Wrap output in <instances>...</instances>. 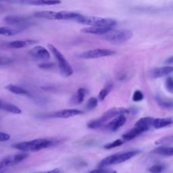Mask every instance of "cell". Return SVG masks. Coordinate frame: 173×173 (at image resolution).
Returning a JSON list of instances; mask_svg holds the SVG:
<instances>
[{
	"instance_id": "obj_1",
	"label": "cell",
	"mask_w": 173,
	"mask_h": 173,
	"mask_svg": "<svg viewBox=\"0 0 173 173\" xmlns=\"http://www.w3.org/2000/svg\"><path fill=\"white\" fill-rule=\"evenodd\" d=\"M60 142L57 140H51L47 139H36L29 142H19L12 146L13 148L22 151H37L43 149L51 147L59 144Z\"/></svg>"
},
{
	"instance_id": "obj_2",
	"label": "cell",
	"mask_w": 173,
	"mask_h": 173,
	"mask_svg": "<svg viewBox=\"0 0 173 173\" xmlns=\"http://www.w3.org/2000/svg\"><path fill=\"white\" fill-rule=\"evenodd\" d=\"M129 110L124 108H112L111 109L107 110L106 112H104L99 118L93 120L88 123L87 127L88 128H92V129L100 128L104 123L107 121H109L110 120L114 118L119 115L128 114H129Z\"/></svg>"
},
{
	"instance_id": "obj_3",
	"label": "cell",
	"mask_w": 173,
	"mask_h": 173,
	"mask_svg": "<svg viewBox=\"0 0 173 173\" xmlns=\"http://www.w3.org/2000/svg\"><path fill=\"white\" fill-rule=\"evenodd\" d=\"M76 21L80 24L89 26H105L113 28L116 25V21L114 19L89 17V16H84L82 14H80Z\"/></svg>"
},
{
	"instance_id": "obj_4",
	"label": "cell",
	"mask_w": 173,
	"mask_h": 173,
	"mask_svg": "<svg viewBox=\"0 0 173 173\" xmlns=\"http://www.w3.org/2000/svg\"><path fill=\"white\" fill-rule=\"evenodd\" d=\"M140 153L138 150L130 151L123 154H117L111 155L103 158L99 164V168H105L110 165L117 164L126 162V161L131 159Z\"/></svg>"
},
{
	"instance_id": "obj_5",
	"label": "cell",
	"mask_w": 173,
	"mask_h": 173,
	"mask_svg": "<svg viewBox=\"0 0 173 173\" xmlns=\"http://www.w3.org/2000/svg\"><path fill=\"white\" fill-rule=\"evenodd\" d=\"M103 39L113 44H121L128 41L132 37V32L130 30H114L112 29L105 35H102Z\"/></svg>"
},
{
	"instance_id": "obj_6",
	"label": "cell",
	"mask_w": 173,
	"mask_h": 173,
	"mask_svg": "<svg viewBox=\"0 0 173 173\" xmlns=\"http://www.w3.org/2000/svg\"><path fill=\"white\" fill-rule=\"evenodd\" d=\"M48 47L51 51V53L55 56L56 60H57L62 74L64 76H66V77L71 76L73 73V69H72L71 65L68 63L66 59L64 58V56L62 55L61 52L58 51L57 48L51 45V44L48 45Z\"/></svg>"
},
{
	"instance_id": "obj_7",
	"label": "cell",
	"mask_w": 173,
	"mask_h": 173,
	"mask_svg": "<svg viewBox=\"0 0 173 173\" xmlns=\"http://www.w3.org/2000/svg\"><path fill=\"white\" fill-rule=\"evenodd\" d=\"M115 51L108 49H95L83 52L79 57L83 59H94L102 57H107L116 54Z\"/></svg>"
},
{
	"instance_id": "obj_8",
	"label": "cell",
	"mask_w": 173,
	"mask_h": 173,
	"mask_svg": "<svg viewBox=\"0 0 173 173\" xmlns=\"http://www.w3.org/2000/svg\"><path fill=\"white\" fill-rule=\"evenodd\" d=\"M28 156H29V154H26V153H20V154L7 156L1 160L0 169L2 171L3 168L17 165L27 158Z\"/></svg>"
},
{
	"instance_id": "obj_9",
	"label": "cell",
	"mask_w": 173,
	"mask_h": 173,
	"mask_svg": "<svg viewBox=\"0 0 173 173\" xmlns=\"http://www.w3.org/2000/svg\"><path fill=\"white\" fill-rule=\"evenodd\" d=\"M83 112L77 109H64L60 111H57L52 113L50 116L54 118H68L70 117L83 114Z\"/></svg>"
},
{
	"instance_id": "obj_10",
	"label": "cell",
	"mask_w": 173,
	"mask_h": 173,
	"mask_svg": "<svg viewBox=\"0 0 173 173\" xmlns=\"http://www.w3.org/2000/svg\"><path fill=\"white\" fill-rule=\"evenodd\" d=\"M3 21L9 25L13 26H29V21L28 20L23 17H20V16L15 15H9L6 16L3 18Z\"/></svg>"
},
{
	"instance_id": "obj_11",
	"label": "cell",
	"mask_w": 173,
	"mask_h": 173,
	"mask_svg": "<svg viewBox=\"0 0 173 173\" xmlns=\"http://www.w3.org/2000/svg\"><path fill=\"white\" fill-rule=\"evenodd\" d=\"M30 54L33 58L38 60H48L50 58V54L46 48L43 46H36L30 51Z\"/></svg>"
},
{
	"instance_id": "obj_12",
	"label": "cell",
	"mask_w": 173,
	"mask_h": 173,
	"mask_svg": "<svg viewBox=\"0 0 173 173\" xmlns=\"http://www.w3.org/2000/svg\"><path fill=\"white\" fill-rule=\"evenodd\" d=\"M127 122V117L125 114H122L116 116L108 124V128L112 132L118 131L119 128L123 127Z\"/></svg>"
},
{
	"instance_id": "obj_13",
	"label": "cell",
	"mask_w": 173,
	"mask_h": 173,
	"mask_svg": "<svg viewBox=\"0 0 173 173\" xmlns=\"http://www.w3.org/2000/svg\"><path fill=\"white\" fill-rule=\"evenodd\" d=\"M61 3L60 0H21L20 4L33 6H51L56 5Z\"/></svg>"
},
{
	"instance_id": "obj_14",
	"label": "cell",
	"mask_w": 173,
	"mask_h": 173,
	"mask_svg": "<svg viewBox=\"0 0 173 173\" xmlns=\"http://www.w3.org/2000/svg\"><path fill=\"white\" fill-rule=\"evenodd\" d=\"M26 26H2L0 28V34L3 36H12L17 35L21 31L26 29Z\"/></svg>"
},
{
	"instance_id": "obj_15",
	"label": "cell",
	"mask_w": 173,
	"mask_h": 173,
	"mask_svg": "<svg viewBox=\"0 0 173 173\" xmlns=\"http://www.w3.org/2000/svg\"><path fill=\"white\" fill-rule=\"evenodd\" d=\"M173 72L172 66H163L160 68H156L152 69L150 72V76L151 78L158 79L166 75Z\"/></svg>"
},
{
	"instance_id": "obj_16",
	"label": "cell",
	"mask_w": 173,
	"mask_h": 173,
	"mask_svg": "<svg viewBox=\"0 0 173 173\" xmlns=\"http://www.w3.org/2000/svg\"><path fill=\"white\" fill-rule=\"evenodd\" d=\"M112 29H113V28L105 26H89L84 28V29L80 31L83 32L84 33L103 35L107 33L108 32L111 31Z\"/></svg>"
},
{
	"instance_id": "obj_17",
	"label": "cell",
	"mask_w": 173,
	"mask_h": 173,
	"mask_svg": "<svg viewBox=\"0 0 173 173\" xmlns=\"http://www.w3.org/2000/svg\"><path fill=\"white\" fill-rule=\"evenodd\" d=\"M80 14L70 11H61L58 12L56 14V20H71L76 21L80 17Z\"/></svg>"
},
{
	"instance_id": "obj_18",
	"label": "cell",
	"mask_w": 173,
	"mask_h": 173,
	"mask_svg": "<svg viewBox=\"0 0 173 173\" xmlns=\"http://www.w3.org/2000/svg\"><path fill=\"white\" fill-rule=\"evenodd\" d=\"M144 132L146 131H145L143 129H142V128L135 126L133 128H132L131 131L126 132L125 134L123 135L122 137H123V139L124 141H130L135 139V137H137L143 133Z\"/></svg>"
},
{
	"instance_id": "obj_19",
	"label": "cell",
	"mask_w": 173,
	"mask_h": 173,
	"mask_svg": "<svg viewBox=\"0 0 173 173\" xmlns=\"http://www.w3.org/2000/svg\"><path fill=\"white\" fill-rule=\"evenodd\" d=\"M154 118L151 117H144L139 119L137 122L135 124V127H138L142 128L145 131H147L149 130V128L153 125V123H154Z\"/></svg>"
},
{
	"instance_id": "obj_20",
	"label": "cell",
	"mask_w": 173,
	"mask_h": 173,
	"mask_svg": "<svg viewBox=\"0 0 173 173\" xmlns=\"http://www.w3.org/2000/svg\"><path fill=\"white\" fill-rule=\"evenodd\" d=\"M0 108H1V110H4L6 112H10V113H12V114H21L22 112V110L20 109L18 106L14 105V104L3 102V101H1Z\"/></svg>"
},
{
	"instance_id": "obj_21",
	"label": "cell",
	"mask_w": 173,
	"mask_h": 173,
	"mask_svg": "<svg viewBox=\"0 0 173 173\" xmlns=\"http://www.w3.org/2000/svg\"><path fill=\"white\" fill-rule=\"evenodd\" d=\"M87 94V89H84V88H80L78 89L77 92L75 95L72 96V98L70 99V102L72 104H80L81 103L84 97H85L86 94Z\"/></svg>"
},
{
	"instance_id": "obj_22",
	"label": "cell",
	"mask_w": 173,
	"mask_h": 173,
	"mask_svg": "<svg viewBox=\"0 0 173 173\" xmlns=\"http://www.w3.org/2000/svg\"><path fill=\"white\" fill-rule=\"evenodd\" d=\"M5 88L7 91H9L11 92V93L16 95H30L29 91H27L26 89H24V88H22L17 85H14V84H8V85H7Z\"/></svg>"
},
{
	"instance_id": "obj_23",
	"label": "cell",
	"mask_w": 173,
	"mask_h": 173,
	"mask_svg": "<svg viewBox=\"0 0 173 173\" xmlns=\"http://www.w3.org/2000/svg\"><path fill=\"white\" fill-rule=\"evenodd\" d=\"M156 100L158 105L165 109H171L173 108V100L161 96H156Z\"/></svg>"
},
{
	"instance_id": "obj_24",
	"label": "cell",
	"mask_w": 173,
	"mask_h": 173,
	"mask_svg": "<svg viewBox=\"0 0 173 173\" xmlns=\"http://www.w3.org/2000/svg\"><path fill=\"white\" fill-rule=\"evenodd\" d=\"M153 154L165 156H173V147H160L151 151Z\"/></svg>"
},
{
	"instance_id": "obj_25",
	"label": "cell",
	"mask_w": 173,
	"mask_h": 173,
	"mask_svg": "<svg viewBox=\"0 0 173 173\" xmlns=\"http://www.w3.org/2000/svg\"><path fill=\"white\" fill-rule=\"evenodd\" d=\"M172 123V120L171 118H156L153 123L152 127L158 129L171 125Z\"/></svg>"
},
{
	"instance_id": "obj_26",
	"label": "cell",
	"mask_w": 173,
	"mask_h": 173,
	"mask_svg": "<svg viewBox=\"0 0 173 173\" xmlns=\"http://www.w3.org/2000/svg\"><path fill=\"white\" fill-rule=\"evenodd\" d=\"M56 13L54 11H41L35 13V17L39 18H46L50 20H56Z\"/></svg>"
},
{
	"instance_id": "obj_27",
	"label": "cell",
	"mask_w": 173,
	"mask_h": 173,
	"mask_svg": "<svg viewBox=\"0 0 173 173\" xmlns=\"http://www.w3.org/2000/svg\"><path fill=\"white\" fill-rule=\"evenodd\" d=\"M33 41H11L7 43V47L10 48H13V49H20V48H23L29 46Z\"/></svg>"
},
{
	"instance_id": "obj_28",
	"label": "cell",
	"mask_w": 173,
	"mask_h": 173,
	"mask_svg": "<svg viewBox=\"0 0 173 173\" xmlns=\"http://www.w3.org/2000/svg\"><path fill=\"white\" fill-rule=\"evenodd\" d=\"M112 89V84H108L107 85L105 86V87L103 88V89L100 91L98 95V98L100 101H103L108 96V95L110 93Z\"/></svg>"
},
{
	"instance_id": "obj_29",
	"label": "cell",
	"mask_w": 173,
	"mask_h": 173,
	"mask_svg": "<svg viewBox=\"0 0 173 173\" xmlns=\"http://www.w3.org/2000/svg\"><path fill=\"white\" fill-rule=\"evenodd\" d=\"M156 145H165V146H168V145L173 144V135H168L164 137L160 138L158 141L156 142Z\"/></svg>"
},
{
	"instance_id": "obj_30",
	"label": "cell",
	"mask_w": 173,
	"mask_h": 173,
	"mask_svg": "<svg viewBox=\"0 0 173 173\" xmlns=\"http://www.w3.org/2000/svg\"><path fill=\"white\" fill-rule=\"evenodd\" d=\"M98 105V100L95 98H91L86 104V108L88 110H92Z\"/></svg>"
},
{
	"instance_id": "obj_31",
	"label": "cell",
	"mask_w": 173,
	"mask_h": 173,
	"mask_svg": "<svg viewBox=\"0 0 173 173\" xmlns=\"http://www.w3.org/2000/svg\"><path fill=\"white\" fill-rule=\"evenodd\" d=\"M123 144V142L121 139H116V141H114V142H112L111 143L106 144L105 146H103V147L106 149V150H110V149L122 146Z\"/></svg>"
},
{
	"instance_id": "obj_32",
	"label": "cell",
	"mask_w": 173,
	"mask_h": 173,
	"mask_svg": "<svg viewBox=\"0 0 173 173\" xmlns=\"http://www.w3.org/2000/svg\"><path fill=\"white\" fill-rule=\"evenodd\" d=\"M163 171L164 167L160 164H155L148 169V171L150 173H161Z\"/></svg>"
},
{
	"instance_id": "obj_33",
	"label": "cell",
	"mask_w": 173,
	"mask_h": 173,
	"mask_svg": "<svg viewBox=\"0 0 173 173\" xmlns=\"http://www.w3.org/2000/svg\"><path fill=\"white\" fill-rule=\"evenodd\" d=\"M165 87L168 91L173 94V78L168 77L165 81Z\"/></svg>"
},
{
	"instance_id": "obj_34",
	"label": "cell",
	"mask_w": 173,
	"mask_h": 173,
	"mask_svg": "<svg viewBox=\"0 0 173 173\" xmlns=\"http://www.w3.org/2000/svg\"><path fill=\"white\" fill-rule=\"evenodd\" d=\"M144 98V95L143 94V93L139 90H137L134 92L133 95H132V100L134 102H141L142 101Z\"/></svg>"
},
{
	"instance_id": "obj_35",
	"label": "cell",
	"mask_w": 173,
	"mask_h": 173,
	"mask_svg": "<svg viewBox=\"0 0 173 173\" xmlns=\"http://www.w3.org/2000/svg\"><path fill=\"white\" fill-rule=\"evenodd\" d=\"M88 173H117V172L114 170H111V169H104L103 168H100L99 169L92 170Z\"/></svg>"
},
{
	"instance_id": "obj_36",
	"label": "cell",
	"mask_w": 173,
	"mask_h": 173,
	"mask_svg": "<svg viewBox=\"0 0 173 173\" xmlns=\"http://www.w3.org/2000/svg\"><path fill=\"white\" fill-rule=\"evenodd\" d=\"M10 139V135L6 133L3 132H0V142H7Z\"/></svg>"
},
{
	"instance_id": "obj_37",
	"label": "cell",
	"mask_w": 173,
	"mask_h": 173,
	"mask_svg": "<svg viewBox=\"0 0 173 173\" xmlns=\"http://www.w3.org/2000/svg\"><path fill=\"white\" fill-rule=\"evenodd\" d=\"M41 173H62V172L60 168H55V169H53V170H51L47 172H43Z\"/></svg>"
},
{
	"instance_id": "obj_38",
	"label": "cell",
	"mask_w": 173,
	"mask_h": 173,
	"mask_svg": "<svg viewBox=\"0 0 173 173\" xmlns=\"http://www.w3.org/2000/svg\"><path fill=\"white\" fill-rule=\"evenodd\" d=\"M11 62V60L9 59V58H6V60H3V58H1V64L2 65H3V64H9Z\"/></svg>"
},
{
	"instance_id": "obj_39",
	"label": "cell",
	"mask_w": 173,
	"mask_h": 173,
	"mask_svg": "<svg viewBox=\"0 0 173 173\" xmlns=\"http://www.w3.org/2000/svg\"><path fill=\"white\" fill-rule=\"evenodd\" d=\"M165 63L168 64H173V56H172V57L169 58L167 60H166V61H165Z\"/></svg>"
},
{
	"instance_id": "obj_40",
	"label": "cell",
	"mask_w": 173,
	"mask_h": 173,
	"mask_svg": "<svg viewBox=\"0 0 173 173\" xmlns=\"http://www.w3.org/2000/svg\"><path fill=\"white\" fill-rule=\"evenodd\" d=\"M35 173H41V172H35Z\"/></svg>"
}]
</instances>
